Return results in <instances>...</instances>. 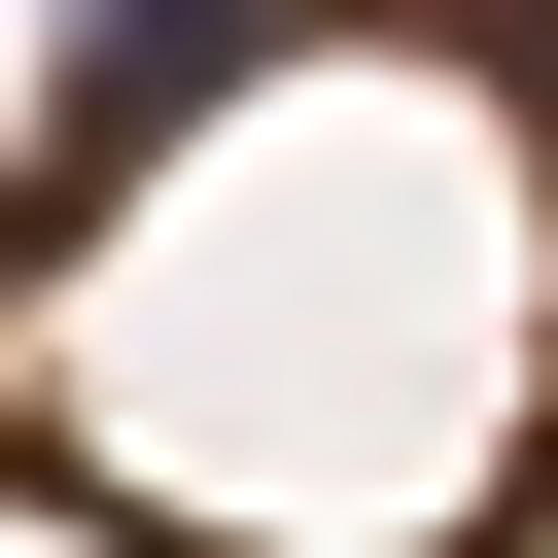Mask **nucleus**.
<instances>
[{
  "label": "nucleus",
  "mask_w": 558,
  "mask_h": 558,
  "mask_svg": "<svg viewBox=\"0 0 558 558\" xmlns=\"http://www.w3.org/2000/svg\"><path fill=\"white\" fill-rule=\"evenodd\" d=\"M279 35H314V0H70V140H35V174H140V140H209Z\"/></svg>",
  "instance_id": "1"
}]
</instances>
